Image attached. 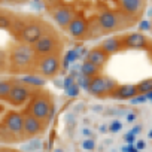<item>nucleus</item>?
Returning <instances> with one entry per match:
<instances>
[{
    "label": "nucleus",
    "instance_id": "nucleus-3",
    "mask_svg": "<svg viewBox=\"0 0 152 152\" xmlns=\"http://www.w3.org/2000/svg\"><path fill=\"white\" fill-rule=\"evenodd\" d=\"M45 18L69 43H94L133 30L148 0H37Z\"/></svg>",
    "mask_w": 152,
    "mask_h": 152
},
{
    "label": "nucleus",
    "instance_id": "nucleus-6",
    "mask_svg": "<svg viewBox=\"0 0 152 152\" xmlns=\"http://www.w3.org/2000/svg\"><path fill=\"white\" fill-rule=\"evenodd\" d=\"M0 152H27L20 145H0Z\"/></svg>",
    "mask_w": 152,
    "mask_h": 152
},
{
    "label": "nucleus",
    "instance_id": "nucleus-4",
    "mask_svg": "<svg viewBox=\"0 0 152 152\" xmlns=\"http://www.w3.org/2000/svg\"><path fill=\"white\" fill-rule=\"evenodd\" d=\"M58 115V99L45 82L0 79V145H26L43 137Z\"/></svg>",
    "mask_w": 152,
    "mask_h": 152
},
{
    "label": "nucleus",
    "instance_id": "nucleus-5",
    "mask_svg": "<svg viewBox=\"0 0 152 152\" xmlns=\"http://www.w3.org/2000/svg\"><path fill=\"white\" fill-rule=\"evenodd\" d=\"M34 0H0V6H12V8H28Z\"/></svg>",
    "mask_w": 152,
    "mask_h": 152
},
{
    "label": "nucleus",
    "instance_id": "nucleus-2",
    "mask_svg": "<svg viewBox=\"0 0 152 152\" xmlns=\"http://www.w3.org/2000/svg\"><path fill=\"white\" fill-rule=\"evenodd\" d=\"M69 45L42 12L0 6V79H57L66 70Z\"/></svg>",
    "mask_w": 152,
    "mask_h": 152
},
{
    "label": "nucleus",
    "instance_id": "nucleus-1",
    "mask_svg": "<svg viewBox=\"0 0 152 152\" xmlns=\"http://www.w3.org/2000/svg\"><path fill=\"white\" fill-rule=\"evenodd\" d=\"M78 84L96 102H152V39L128 30L91 43L78 64Z\"/></svg>",
    "mask_w": 152,
    "mask_h": 152
}]
</instances>
